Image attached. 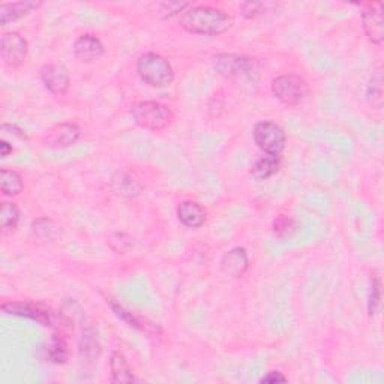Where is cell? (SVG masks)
Listing matches in <instances>:
<instances>
[{
	"mask_svg": "<svg viewBox=\"0 0 384 384\" xmlns=\"http://www.w3.org/2000/svg\"><path fill=\"white\" fill-rule=\"evenodd\" d=\"M233 24V18L214 6H189L180 15V27L188 33L201 36H219Z\"/></svg>",
	"mask_w": 384,
	"mask_h": 384,
	"instance_id": "6da1fadb",
	"label": "cell"
},
{
	"mask_svg": "<svg viewBox=\"0 0 384 384\" xmlns=\"http://www.w3.org/2000/svg\"><path fill=\"white\" fill-rule=\"evenodd\" d=\"M137 72L150 88L162 89L175 81V70L170 61L159 53H143L137 61Z\"/></svg>",
	"mask_w": 384,
	"mask_h": 384,
	"instance_id": "7a4b0ae2",
	"label": "cell"
},
{
	"mask_svg": "<svg viewBox=\"0 0 384 384\" xmlns=\"http://www.w3.org/2000/svg\"><path fill=\"white\" fill-rule=\"evenodd\" d=\"M131 116L138 127L158 132L166 129L173 120V113L168 105L158 101H141L131 107Z\"/></svg>",
	"mask_w": 384,
	"mask_h": 384,
	"instance_id": "3957f363",
	"label": "cell"
},
{
	"mask_svg": "<svg viewBox=\"0 0 384 384\" xmlns=\"http://www.w3.org/2000/svg\"><path fill=\"white\" fill-rule=\"evenodd\" d=\"M311 89L303 77L296 74H284L272 81V93L285 105H299L308 98Z\"/></svg>",
	"mask_w": 384,
	"mask_h": 384,
	"instance_id": "277c9868",
	"label": "cell"
},
{
	"mask_svg": "<svg viewBox=\"0 0 384 384\" xmlns=\"http://www.w3.org/2000/svg\"><path fill=\"white\" fill-rule=\"evenodd\" d=\"M214 68L227 80H240L251 79L257 72V63L253 57L223 53L214 57Z\"/></svg>",
	"mask_w": 384,
	"mask_h": 384,
	"instance_id": "5b68a950",
	"label": "cell"
},
{
	"mask_svg": "<svg viewBox=\"0 0 384 384\" xmlns=\"http://www.w3.org/2000/svg\"><path fill=\"white\" fill-rule=\"evenodd\" d=\"M254 143L266 155H281L287 144L284 129L273 122H258L254 127Z\"/></svg>",
	"mask_w": 384,
	"mask_h": 384,
	"instance_id": "8992f818",
	"label": "cell"
},
{
	"mask_svg": "<svg viewBox=\"0 0 384 384\" xmlns=\"http://www.w3.org/2000/svg\"><path fill=\"white\" fill-rule=\"evenodd\" d=\"M2 311L9 315L24 317V319H31L38 321L45 328H53V314L51 310L47 308L42 303H36L31 301H18V302H5L2 305Z\"/></svg>",
	"mask_w": 384,
	"mask_h": 384,
	"instance_id": "52a82bcc",
	"label": "cell"
},
{
	"mask_svg": "<svg viewBox=\"0 0 384 384\" xmlns=\"http://www.w3.org/2000/svg\"><path fill=\"white\" fill-rule=\"evenodd\" d=\"M29 53V42L24 36L18 32H6L0 41V54L2 61L9 68H18L22 66Z\"/></svg>",
	"mask_w": 384,
	"mask_h": 384,
	"instance_id": "ba28073f",
	"label": "cell"
},
{
	"mask_svg": "<svg viewBox=\"0 0 384 384\" xmlns=\"http://www.w3.org/2000/svg\"><path fill=\"white\" fill-rule=\"evenodd\" d=\"M40 77L45 88L56 96H65L71 88L68 72L61 65L45 63L41 66Z\"/></svg>",
	"mask_w": 384,
	"mask_h": 384,
	"instance_id": "9c48e42d",
	"label": "cell"
},
{
	"mask_svg": "<svg viewBox=\"0 0 384 384\" xmlns=\"http://www.w3.org/2000/svg\"><path fill=\"white\" fill-rule=\"evenodd\" d=\"M81 136V129L75 123H57L53 128L48 129L44 138V144L47 147L53 149H65L72 146L74 143L79 141Z\"/></svg>",
	"mask_w": 384,
	"mask_h": 384,
	"instance_id": "30bf717a",
	"label": "cell"
},
{
	"mask_svg": "<svg viewBox=\"0 0 384 384\" xmlns=\"http://www.w3.org/2000/svg\"><path fill=\"white\" fill-rule=\"evenodd\" d=\"M383 5L380 2L369 3L368 8L362 13V24L365 35L368 40L381 45L384 41V24H383Z\"/></svg>",
	"mask_w": 384,
	"mask_h": 384,
	"instance_id": "8fae6325",
	"label": "cell"
},
{
	"mask_svg": "<svg viewBox=\"0 0 384 384\" xmlns=\"http://www.w3.org/2000/svg\"><path fill=\"white\" fill-rule=\"evenodd\" d=\"M249 269V258L245 248H232L221 258V271L228 278L239 280Z\"/></svg>",
	"mask_w": 384,
	"mask_h": 384,
	"instance_id": "7c38bea8",
	"label": "cell"
},
{
	"mask_svg": "<svg viewBox=\"0 0 384 384\" xmlns=\"http://www.w3.org/2000/svg\"><path fill=\"white\" fill-rule=\"evenodd\" d=\"M105 47L99 38L95 35L84 33L79 36L74 42V54L79 61L90 63L93 61H98L99 57L104 54Z\"/></svg>",
	"mask_w": 384,
	"mask_h": 384,
	"instance_id": "4fadbf2b",
	"label": "cell"
},
{
	"mask_svg": "<svg viewBox=\"0 0 384 384\" xmlns=\"http://www.w3.org/2000/svg\"><path fill=\"white\" fill-rule=\"evenodd\" d=\"M177 218L186 228H200L206 223L207 212L197 201L185 200L177 206Z\"/></svg>",
	"mask_w": 384,
	"mask_h": 384,
	"instance_id": "5bb4252c",
	"label": "cell"
},
{
	"mask_svg": "<svg viewBox=\"0 0 384 384\" xmlns=\"http://www.w3.org/2000/svg\"><path fill=\"white\" fill-rule=\"evenodd\" d=\"M41 6L40 2H14V3H2L0 5V23L6 26L8 23L15 22L27 14H31L35 9Z\"/></svg>",
	"mask_w": 384,
	"mask_h": 384,
	"instance_id": "9a60e30c",
	"label": "cell"
},
{
	"mask_svg": "<svg viewBox=\"0 0 384 384\" xmlns=\"http://www.w3.org/2000/svg\"><path fill=\"white\" fill-rule=\"evenodd\" d=\"M281 167V155H264L251 168V176L255 180H266L276 175Z\"/></svg>",
	"mask_w": 384,
	"mask_h": 384,
	"instance_id": "2e32d148",
	"label": "cell"
},
{
	"mask_svg": "<svg viewBox=\"0 0 384 384\" xmlns=\"http://www.w3.org/2000/svg\"><path fill=\"white\" fill-rule=\"evenodd\" d=\"M110 369H111V381L113 383H134L136 377L129 368V365L125 356L119 351H114L110 359Z\"/></svg>",
	"mask_w": 384,
	"mask_h": 384,
	"instance_id": "e0dca14e",
	"label": "cell"
},
{
	"mask_svg": "<svg viewBox=\"0 0 384 384\" xmlns=\"http://www.w3.org/2000/svg\"><path fill=\"white\" fill-rule=\"evenodd\" d=\"M24 184L23 177L18 175L14 170L2 168L0 170V189H2V194L8 197L18 195L23 191Z\"/></svg>",
	"mask_w": 384,
	"mask_h": 384,
	"instance_id": "ac0fdd59",
	"label": "cell"
},
{
	"mask_svg": "<svg viewBox=\"0 0 384 384\" xmlns=\"http://www.w3.org/2000/svg\"><path fill=\"white\" fill-rule=\"evenodd\" d=\"M47 359L54 365H65L70 359L68 344L62 335H53V338L47 347Z\"/></svg>",
	"mask_w": 384,
	"mask_h": 384,
	"instance_id": "d6986e66",
	"label": "cell"
},
{
	"mask_svg": "<svg viewBox=\"0 0 384 384\" xmlns=\"http://www.w3.org/2000/svg\"><path fill=\"white\" fill-rule=\"evenodd\" d=\"M33 233L42 240H54L59 234V225L48 218H40L32 224Z\"/></svg>",
	"mask_w": 384,
	"mask_h": 384,
	"instance_id": "ffe728a7",
	"label": "cell"
},
{
	"mask_svg": "<svg viewBox=\"0 0 384 384\" xmlns=\"http://www.w3.org/2000/svg\"><path fill=\"white\" fill-rule=\"evenodd\" d=\"M367 95L374 107L380 110L383 105V71H381V68H378L376 71V74L372 75V79L368 84Z\"/></svg>",
	"mask_w": 384,
	"mask_h": 384,
	"instance_id": "44dd1931",
	"label": "cell"
},
{
	"mask_svg": "<svg viewBox=\"0 0 384 384\" xmlns=\"http://www.w3.org/2000/svg\"><path fill=\"white\" fill-rule=\"evenodd\" d=\"M111 308H113L114 314H116L123 321H127L131 328H136V329H138L141 332H146V333H149L150 329H153L152 324H143V321L138 319L137 315H134L131 311H127L123 306H120L118 303H111Z\"/></svg>",
	"mask_w": 384,
	"mask_h": 384,
	"instance_id": "7402d4cb",
	"label": "cell"
},
{
	"mask_svg": "<svg viewBox=\"0 0 384 384\" xmlns=\"http://www.w3.org/2000/svg\"><path fill=\"white\" fill-rule=\"evenodd\" d=\"M20 209L15 203L5 201L2 203V227L3 230H15L18 223H20Z\"/></svg>",
	"mask_w": 384,
	"mask_h": 384,
	"instance_id": "603a6c76",
	"label": "cell"
},
{
	"mask_svg": "<svg viewBox=\"0 0 384 384\" xmlns=\"http://www.w3.org/2000/svg\"><path fill=\"white\" fill-rule=\"evenodd\" d=\"M381 305V282L378 278H372L368 293V314L369 317H376L378 314Z\"/></svg>",
	"mask_w": 384,
	"mask_h": 384,
	"instance_id": "cb8c5ba5",
	"label": "cell"
},
{
	"mask_svg": "<svg viewBox=\"0 0 384 384\" xmlns=\"http://www.w3.org/2000/svg\"><path fill=\"white\" fill-rule=\"evenodd\" d=\"M296 228H297L296 221L290 216L280 215L273 221V233L280 239L291 236L296 232Z\"/></svg>",
	"mask_w": 384,
	"mask_h": 384,
	"instance_id": "d4e9b609",
	"label": "cell"
},
{
	"mask_svg": "<svg viewBox=\"0 0 384 384\" xmlns=\"http://www.w3.org/2000/svg\"><path fill=\"white\" fill-rule=\"evenodd\" d=\"M189 6L191 3H186V2H162L157 8H158V15H161L162 18H171L179 14L182 15Z\"/></svg>",
	"mask_w": 384,
	"mask_h": 384,
	"instance_id": "484cf974",
	"label": "cell"
},
{
	"mask_svg": "<svg viewBox=\"0 0 384 384\" xmlns=\"http://www.w3.org/2000/svg\"><path fill=\"white\" fill-rule=\"evenodd\" d=\"M275 6L273 3H262V2H246L240 9H242V15L246 18H255L257 15H262L267 11V8Z\"/></svg>",
	"mask_w": 384,
	"mask_h": 384,
	"instance_id": "4316f807",
	"label": "cell"
},
{
	"mask_svg": "<svg viewBox=\"0 0 384 384\" xmlns=\"http://www.w3.org/2000/svg\"><path fill=\"white\" fill-rule=\"evenodd\" d=\"M287 381V377L284 376L282 372L280 371H271V372H267L266 376L260 380V383H285Z\"/></svg>",
	"mask_w": 384,
	"mask_h": 384,
	"instance_id": "83f0119b",
	"label": "cell"
},
{
	"mask_svg": "<svg viewBox=\"0 0 384 384\" xmlns=\"http://www.w3.org/2000/svg\"><path fill=\"white\" fill-rule=\"evenodd\" d=\"M14 152V147L9 144L5 138L0 140V157L2 158H6L8 155H11V153Z\"/></svg>",
	"mask_w": 384,
	"mask_h": 384,
	"instance_id": "f1b7e54d",
	"label": "cell"
}]
</instances>
